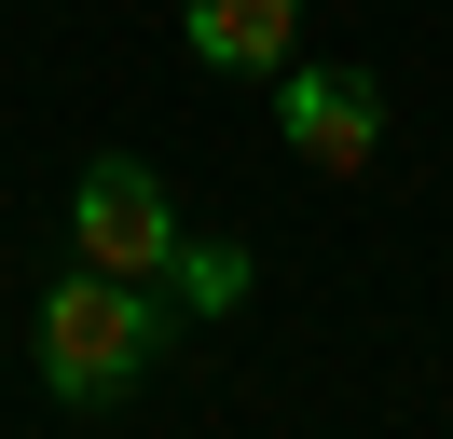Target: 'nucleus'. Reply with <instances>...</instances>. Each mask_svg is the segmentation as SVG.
Listing matches in <instances>:
<instances>
[{
	"mask_svg": "<svg viewBox=\"0 0 453 439\" xmlns=\"http://www.w3.org/2000/svg\"><path fill=\"white\" fill-rule=\"evenodd\" d=\"M179 42L206 55V69H288L303 55V0H179Z\"/></svg>",
	"mask_w": 453,
	"mask_h": 439,
	"instance_id": "nucleus-4",
	"label": "nucleus"
},
{
	"mask_svg": "<svg viewBox=\"0 0 453 439\" xmlns=\"http://www.w3.org/2000/svg\"><path fill=\"white\" fill-rule=\"evenodd\" d=\"M275 137L316 165V179H371V151H385V96H371V69H316V55H288V69H275Z\"/></svg>",
	"mask_w": 453,
	"mask_h": 439,
	"instance_id": "nucleus-3",
	"label": "nucleus"
},
{
	"mask_svg": "<svg viewBox=\"0 0 453 439\" xmlns=\"http://www.w3.org/2000/svg\"><path fill=\"white\" fill-rule=\"evenodd\" d=\"M179 206H165V179H151L138 151H96L83 179H69V261H96V274H138V289H165V261H179Z\"/></svg>",
	"mask_w": 453,
	"mask_h": 439,
	"instance_id": "nucleus-2",
	"label": "nucleus"
},
{
	"mask_svg": "<svg viewBox=\"0 0 453 439\" xmlns=\"http://www.w3.org/2000/svg\"><path fill=\"white\" fill-rule=\"evenodd\" d=\"M28 357H42V398H69V412L124 398V384H138L151 357H165V289L69 261L56 289H42V329H28Z\"/></svg>",
	"mask_w": 453,
	"mask_h": 439,
	"instance_id": "nucleus-1",
	"label": "nucleus"
},
{
	"mask_svg": "<svg viewBox=\"0 0 453 439\" xmlns=\"http://www.w3.org/2000/svg\"><path fill=\"white\" fill-rule=\"evenodd\" d=\"M165 289L193 302V316H220V302H248V247H179V261H165Z\"/></svg>",
	"mask_w": 453,
	"mask_h": 439,
	"instance_id": "nucleus-5",
	"label": "nucleus"
}]
</instances>
